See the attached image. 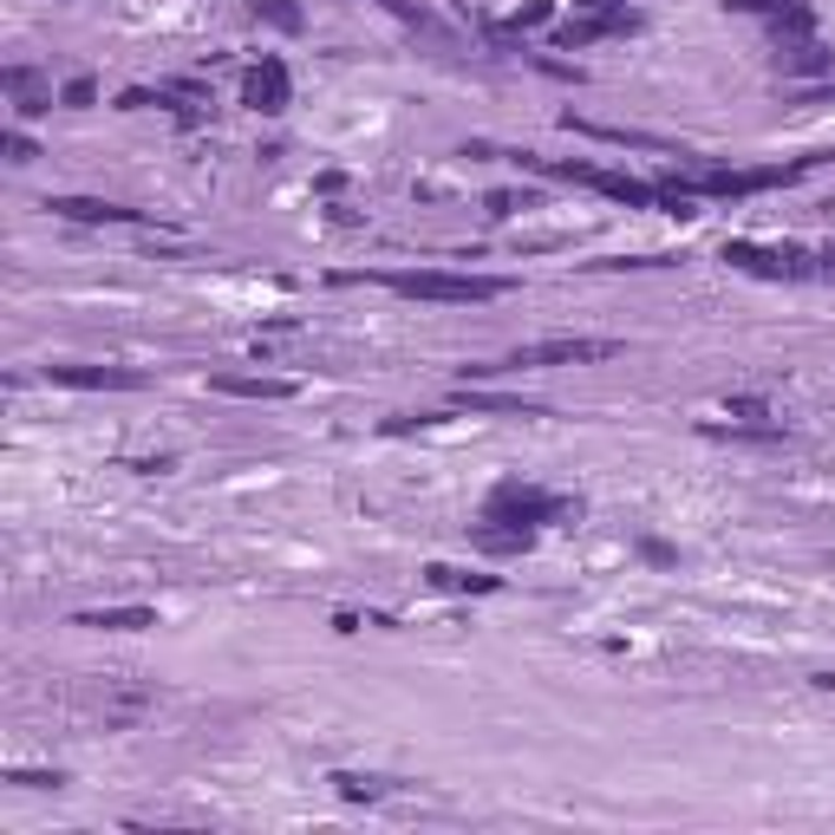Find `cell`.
I'll return each mask as SVG.
<instances>
[{"label":"cell","instance_id":"cell-1","mask_svg":"<svg viewBox=\"0 0 835 835\" xmlns=\"http://www.w3.org/2000/svg\"><path fill=\"white\" fill-rule=\"evenodd\" d=\"M385 287L405 294V300H444V307H470V300H503L509 294V281H496V274H444V268H398V274H385Z\"/></svg>","mask_w":835,"mask_h":835},{"label":"cell","instance_id":"cell-2","mask_svg":"<svg viewBox=\"0 0 835 835\" xmlns=\"http://www.w3.org/2000/svg\"><path fill=\"white\" fill-rule=\"evenodd\" d=\"M581 503L575 496H562V490H542V483H496L490 490V503H483V516L490 523H509V529H549V523H568Z\"/></svg>","mask_w":835,"mask_h":835},{"label":"cell","instance_id":"cell-3","mask_svg":"<svg viewBox=\"0 0 835 835\" xmlns=\"http://www.w3.org/2000/svg\"><path fill=\"white\" fill-rule=\"evenodd\" d=\"M725 261L738 274H758V281H810L823 261L803 255V248H758V242H725Z\"/></svg>","mask_w":835,"mask_h":835},{"label":"cell","instance_id":"cell-4","mask_svg":"<svg viewBox=\"0 0 835 835\" xmlns=\"http://www.w3.org/2000/svg\"><path fill=\"white\" fill-rule=\"evenodd\" d=\"M621 340H581V333H562V340H536V346H516L503 366H594V359H614ZM496 366V372H503Z\"/></svg>","mask_w":835,"mask_h":835},{"label":"cell","instance_id":"cell-5","mask_svg":"<svg viewBox=\"0 0 835 835\" xmlns=\"http://www.w3.org/2000/svg\"><path fill=\"white\" fill-rule=\"evenodd\" d=\"M627 33H640V13H634V7H614V13H581V20H568V26L555 33V46H562V52H581V46L627 39Z\"/></svg>","mask_w":835,"mask_h":835},{"label":"cell","instance_id":"cell-6","mask_svg":"<svg viewBox=\"0 0 835 835\" xmlns=\"http://www.w3.org/2000/svg\"><path fill=\"white\" fill-rule=\"evenodd\" d=\"M242 105L261 111V118H281V111L294 105V78H287V65H281V59L248 65V78H242Z\"/></svg>","mask_w":835,"mask_h":835},{"label":"cell","instance_id":"cell-7","mask_svg":"<svg viewBox=\"0 0 835 835\" xmlns=\"http://www.w3.org/2000/svg\"><path fill=\"white\" fill-rule=\"evenodd\" d=\"M52 385H72V392H137L144 372L131 366H46Z\"/></svg>","mask_w":835,"mask_h":835},{"label":"cell","instance_id":"cell-8","mask_svg":"<svg viewBox=\"0 0 835 835\" xmlns=\"http://www.w3.org/2000/svg\"><path fill=\"white\" fill-rule=\"evenodd\" d=\"M777 72H784V78H823V72H835V52L816 39V33L777 39Z\"/></svg>","mask_w":835,"mask_h":835},{"label":"cell","instance_id":"cell-9","mask_svg":"<svg viewBox=\"0 0 835 835\" xmlns=\"http://www.w3.org/2000/svg\"><path fill=\"white\" fill-rule=\"evenodd\" d=\"M0 85H7V98H13V111H20V118L52 111V85H46L33 65H7V72H0Z\"/></svg>","mask_w":835,"mask_h":835},{"label":"cell","instance_id":"cell-10","mask_svg":"<svg viewBox=\"0 0 835 835\" xmlns=\"http://www.w3.org/2000/svg\"><path fill=\"white\" fill-rule=\"evenodd\" d=\"M594 189L614 196V202H627V209H666L660 183H640V176H621V170H594Z\"/></svg>","mask_w":835,"mask_h":835},{"label":"cell","instance_id":"cell-11","mask_svg":"<svg viewBox=\"0 0 835 835\" xmlns=\"http://www.w3.org/2000/svg\"><path fill=\"white\" fill-rule=\"evenodd\" d=\"M46 209H52V216H65V222H137V209L105 202V196H52Z\"/></svg>","mask_w":835,"mask_h":835},{"label":"cell","instance_id":"cell-12","mask_svg":"<svg viewBox=\"0 0 835 835\" xmlns=\"http://www.w3.org/2000/svg\"><path fill=\"white\" fill-rule=\"evenodd\" d=\"M72 627H91V634H144L157 627L150 607H91V614H72Z\"/></svg>","mask_w":835,"mask_h":835},{"label":"cell","instance_id":"cell-13","mask_svg":"<svg viewBox=\"0 0 835 835\" xmlns=\"http://www.w3.org/2000/svg\"><path fill=\"white\" fill-rule=\"evenodd\" d=\"M216 392L229 398H294V379H268V372H222Z\"/></svg>","mask_w":835,"mask_h":835},{"label":"cell","instance_id":"cell-14","mask_svg":"<svg viewBox=\"0 0 835 835\" xmlns=\"http://www.w3.org/2000/svg\"><path fill=\"white\" fill-rule=\"evenodd\" d=\"M529 542H536V529H509L490 516H483V529H470V549H483V555H529Z\"/></svg>","mask_w":835,"mask_h":835},{"label":"cell","instance_id":"cell-15","mask_svg":"<svg viewBox=\"0 0 835 835\" xmlns=\"http://www.w3.org/2000/svg\"><path fill=\"white\" fill-rule=\"evenodd\" d=\"M425 581H431L438 594H496V588H503L496 575H470V568H451V562H431Z\"/></svg>","mask_w":835,"mask_h":835},{"label":"cell","instance_id":"cell-16","mask_svg":"<svg viewBox=\"0 0 835 835\" xmlns=\"http://www.w3.org/2000/svg\"><path fill=\"white\" fill-rule=\"evenodd\" d=\"M705 438H725V444H784V425H705Z\"/></svg>","mask_w":835,"mask_h":835},{"label":"cell","instance_id":"cell-17","mask_svg":"<svg viewBox=\"0 0 835 835\" xmlns=\"http://www.w3.org/2000/svg\"><path fill=\"white\" fill-rule=\"evenodd\" d=\"M725 418H732V425H777L771 398H758V392H738V398H725Z\"/></svg>","mask_w":835,"mask_h":835},{"label":"cell","instance_id":"cell-18","mask_svg":"<svg viewBox=\"0 0 835 835\" xmlns=\"http://www.w3.org/2000/svg\"><path fill=\"white\" fill-rule=\"evenodd\" d=\"M470 412H496V418H542V405H523V398H490V392H464Z\"/></svg>","mask_w":835,"mask_h":835},{"label":"cell","instance_id":"cell-19","mask_svg":"<svg viewBox=\"0 0 835 835\" xmlns=\"http://www.w3.org/2000/svg\"><path fill=\"white\" fill-rule=\"evenodd\" d=\"M333 790H340L346 803H379L392 784H385V777H353V771H340V777H333Z\"/></svg>","mask_w":835,"mask_h":835},{"label":"cell","instance_id":"cell-20","mask_svg":"<svg viewBox=\"0 0 835 835\" xmlns=\"http://www.w3.org/2000/svg\"><path fill=\"white\" fill-rule=\"evenodd\" d=\"M255 20H268L281 33H300V7L294 0H255Z\"/></svg>","mask_w":835,"mask_h":835},{"label":"cell","instance_id":"cell-21","mask_svg":"<svg viewBox=\"0 0 835 835\" xmlns=\"http://www.w3.org/2000/svg\"><path fill=\"white\" fill-rule=\"evenodd\" d=\"M725 7H732V13H758V20H784L797 0H725Z\"/></svg>","mask_w":835,"mask_h":835},{"label":"cell","instance_id":"cell-22","mask_svg":"<svg viewBox=\"0 0 835 835\" xmlns=\"http://www.w3.org/2000/svg\"><path fill=\"white\" fill-rule=\"evenodd\" d=\"M549 0H529V7H516V20H509V33H529V26H549Z\"/></svg>","mask_w":835,"mask_h":835},{"label":"cell","instance_id":"cell-23","mask_svg":"<svg viewBox=\"0 0 835 835\" xmlns=\"http://www.w3.org/2000/svg\"><path fill=\"white\" fill-rule=\"evenodd\" d=\"M0 150H7V163H33V157H39L26 131H7V137H0Z\"/></svg>","mask_w":835,"mask_h":835},{"label":"cell","instance_id":"cell-24","mask_svg":"<svg viewBox=\"0 0 835 835\" xmlns=\"http://www.w3.org/2000/svg\"><path fill=\"white\" fill-rule=\"evenodd\" d=\"M7 784H20V790H59L65 777H59V771H13Z\"/></svg>","mask_w":835,"mask_h":835},{"label":"cell","instance_id":"cell-25","mask_svg":"<svg viewBox=\"0 0 835 835\" xmlns=\"http://www.w3.org/2000/svg\"><path fill=\"white\" fill-rule=\"evenodd\" d=\"M91 98H98V85H91V78H72V85L59 91V105H72V111H85Z\"/></svg>","mask_w":835,"mask_h":835},{"label":"cell","instance_id":"cell-26","mask_svg":"<svg viewBox=\"0 0 835 835\" xmlns=\"http://www.w3.org/2000/svg\"><path fill=\"white\" fill-rule=\"evenodd\" d=\"M640 555H647V562H660V568H666V562H673V549H666V542H653V536H647V542H640Z\"/></svg>","mask_w":835,"mask_h":835},{"label":"cell","instance_id":"cell-27","mask_svg":"<svg viewBox=\"0 0 835 835\" xmlns=\"http://www.w3.org/2000/svg\"><path fill=\"white\" fill-rule=\"evenodd\" d=\"M581 13H614V7H627V0H575Z\"/></svg>","mask_w":835,"mask_h":835},{"label":"cell","instance_id":"cell-28","mask_svg":"<svg viewBox=\"0 0 835 835\" xmlns=\"http://www.w3.org/2000/svg\"><path fill=\"white\" fill-rule=\"evenodd\" d=\"M823 261H830V268H835V248H830V255H823Z\"/></svg>","mask_w":835,"mask_h":835}]
</instances>
